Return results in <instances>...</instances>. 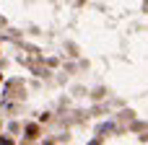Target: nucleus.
Segmentation results:
<instances>
[{
  "label": "nucleus",
  "instance_id": "obj_2",
  "mask_svg": "<svg viewBox=\"0 0 148 145\" xmlns=\"http://www.w3.org/2000/svg\"><path fill=\"white\" fill-rule=\"evenodd\" d=\"M0 145H13V140H10V138H3V140H0Z\"/></svg>",
  "mask_w": 148,
  "mask_h": 145
},
{
  "label": "nucleus",
  "instance_id": "obj_1",
  "mask_svg": "<svg viewBox=\"0 0 148 145\" xmlns=\"http://www.w3.org/2000/svg\"><path fill=\"white\" fill-rule=\"evenodd\" d=\"M36 132H39V130H36V125H29V127H26V135H31V138H36Z\"/></svg>",
  "mask_w": 148,
  "mask_h": 145
}]
</instances>
